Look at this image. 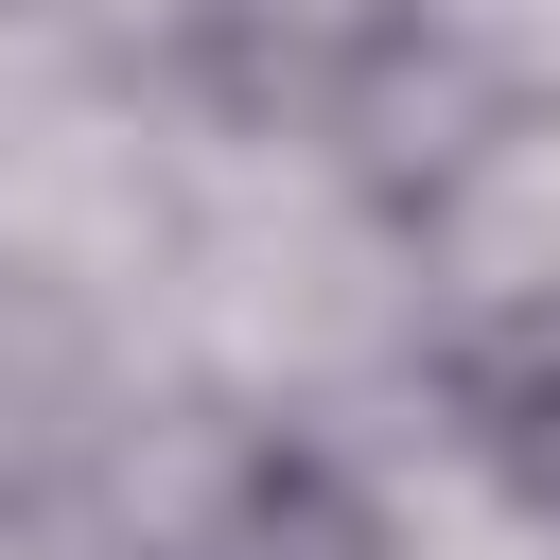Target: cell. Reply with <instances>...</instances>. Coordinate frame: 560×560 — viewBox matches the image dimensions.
<instances>
[{"label": "cell", "mask_w": 560, "mask_h": 560, "mask_svg": "<svg viewBox=\"0 0 560 560\" xmlns=\"http://www.w3.org/2000/svg\"><path fill=\"white\" fill-rule=\"evenodd\" d=\"M158 88L210 122V140H262V158H332V175H402L455 88H472V35L438 0H175L158 18Z\"/></svg>", "instance_id": "1"}, {"label": "cell", "mask_w": 560, "mask_h": 560, "mask_svg": "<svg viewBox=\"0 0 560 560\" xmlns=\"http://www.w3.org/2000/svg\"><path fill=\"white\" fill-rule=\"evenodd\" d=\"M140 560H402V508L350 438L315 420H228L158 508H140Z\"/></svg>", "instance_id": "2"}, {"label": "cell", "mask_w": 560, "mask_h": 560, "mask_svg": "<svg viewBox=\"0 0 560 560\" xmlns=\"http://www.w3.org/2000/svg\"><path fill=\"white\" fill-rule=\"evenodd\" d=\"M420 438H438L508 525H542V542H560V280L472 298V315L420 350Z\"/></svg>", "instance_id": "3"}, {"label": "cell", "mask_w": 560, "mask_h": 560, "mask_svg": "<svg viewBox=\"0 0 560 560\" xmlns=\"http://www.w3.org/2000/svg\"><path fill=\"white\" fill-rule=\"evenodd\" d=\"M105 438H122V350H105V315H88L35 245H0V508H52L70 472H105Z\"/></svg>", "instance_id": "4"}]
</instances>
